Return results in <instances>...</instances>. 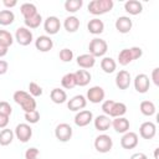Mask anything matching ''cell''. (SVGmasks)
<instances>
[{
  "label": "cell",
  "instance_id": "c3c4849f",
  "mask_svg": "<svg viewBox=\"0 0 159 159\" xmlns=\"http://www.w3.org/2000/svg\"><path fill=\"white\" fill-rule=\"evenodd\" d=\"M158 152H159V148H157L155 152H154V158H155V159H159V157H158Z\"/></svg>",
  "mask_w": 159,
  "mask_h": 159
},
{
  "label": "cell",
  "instance_id": "ee69618b",
  "mask_svg": "<svg viewBox=\"0 0 159 159\" xmlns=\"http://www.w3.org/2000/svg\"><path fill=\"white\" fill-rule=\"evenodd\" d=\"M7 68H9V63L4 60H0V75H5L7 72Z\"/></svg>",
  "mask_w": 159,
  "mask_h": 159
},
{
  "label": "cell",
  "instance_id": "4fadbf2b",
  "mask_svg": "<svg viewBox=\"0 0 159 159\" xmlns=\"http://www.w3.org/2000/svg\"><path fill=\"white\" fill-rule=\"evenodd\" d=\"M43 29L48 35H55L61 29V22L57 16H48L43 22Z\"/></svg>",
  "mask_w": 159,
  "mask_h": 159
},
{
  "label": "cell",
  "instance_id": "d6986e66",
  "mask_svg": "<svg viewBox=\"0 0 159 159\" xmlns=\"http://www.w3.org/2000/svg\"><path fill=\"white\" fill-rule=\"evenodd\" d=\"M114 25H116V29L118 30V32H120V34H128L132 30L133 22L130 20V17H128V16H119L116 20V24Z\"/></svg>",
  "mask_w": 159,
  "mask_h": 159
},
{
  "label": "cell",
  "instance_id": "8d00e7d4",
  "mask_svg": "<svg viewBox=\"0 0 159 159\" xmlns=\"http://www.w3.org/2000/svg\"><path fill=\"white\" fill-rule=\"evenodd\" d=\"M25 119L30 124H35V123H37L40 120V112L37 109L31 111V112H26L25 113Z\"/></svg>",
  "mask_w": 159,
  "mask_h": 159
},
{
  "label": "cell",
  "instance_id": "ba28073f",
  "mask_svg": "<svg viewBox=\"0 0 159 159\" xmlns=\"http://www.w3.org/2000/svg\"><path fill=\"white\" fill-rule=\"evenodd\" d=\"M14 134L21 143H26L32 137V128L27 123H20L16 125Z\"/></svg>",
  "mask_w": 159,
  "mask_h": 159
},
{
  "label": "cell",
  "instance_id": "52a82bcc",
  "mask_svg": "<svg viewBox=\"0 0 159 159\" xmlns=\"http://www.w3.org/2000/svg\"><path fill=\"white\" fill-rule=\"evenodd\" d=\"M15 40L17 41L19 45L21 46H27L32 42L34 40V35L30 31V29L22 26V27H17L16 32H15Z\"/></svg>",
  "mask_w": 159,
  "mask_h": 159
},
{
  "label": "cell",
  "instance_id": "9a60e30c",
  "mask_svg": "<svg viewBox=\"0 0 159 159\" xmlns=\"http://www.w3.org/2000/svg\"><path fill=\"white\" fill-rule=\"evenodd\" d=\"M120 145L124 149H133L138 145V134L134 132H127L120 139Z\"/></svg>",
  "mask_w": 159,
  "mask_h": 159
},
{
  "label": "cell",
  "instance_id": "7a4b0ae2",
  "mask_svg": "<svg viewBox=\"0 0 159 159\" xmlns=\"http://www.w3.org/2000/svg\"><path fill=\"white\" fill-rule=\"evenodd\" d=\"M12 98H14V101L24 109L25 113L36 109V101H35V98H34L30 93H27V92H25V91H16V92L14 93Z\"/></svg>",
  "mask_w": 159,
  "mask_h": 159
},
{
  "label": "cell",
  "instance_id": "7402d4cb",
  "mask_svg": "<svg viewBox=\"0 0 159 159\" xmlns=\"http://www.w3.org/2000/svg\"><path fill=\"white\" fill-rule=\"evenodd\" d=\"M75 78H76V84L80 87H84L91 82V73L87 70H78L75 72Z\"/></svg>",
  "mask_w": 159,
  "mask_h": 159
},
{
  "label": "cell",
  "instance_id": "603a6c76",
  "mask_svg": "<svg viewBox=\"0 0 159 159\" xmlns=\"http://www.w3.org/2000/svg\"><path fill=\"white\" fill-rule=\"evenodd\" d=\"M94 63H96V58L89 53H83V55H80L77 57V65L83 70L93 67Z\"/></svg>",
  "mask_w": 159,
  "mask_h": 159
},
{
  "label": "cell",
  "instance_id": "d4e9b609",
  "mask_svg": "<svg viewBox=\"0 0 159 159\" xmlns=\"http://www.w3.org/2000/svg\"><path fill=\"white\" fill-rule=\"evenodd\" d=\"M87 30H88L91 34H93V35H99V34H102L103 30H104V24H103L102 20L94 17V19H92V20L88 21V24H87Z\"/></svg>",
  "mask_w": 159,
  "mask_h": 159
},
{
  "label": "cell",
  "instance_id": "8fae6325",
  "mask_svg": "<svg viewBox=\"0 0 159 159\" xmlns=\"http://www.w3.org/2000/svg\"><path fill=\"white\" fill-rule=\"evenodd\" d=\"M104 89L101 86H93L87 91V98L91 103H101L104 99Z\"/></svg>",
  "mask_w": 159,
  "mask_h": 159
},
{
  "label": "cell",
  "instance_id": "f546056e",
  "mask_svg": "<svg viewBox=\"0 0 159 159\" xmlns=\"http://www.w3.org/2000/svg\"><path fill=\"white\" fill-rule=\"evenodd\" d=\"M139 109L142 112V114L147 116V117H150L153 114H155V104L152 102V101H143L140 102V106H139Z\"/></svg>",
  "mask_w": 159,
  "mask_h": 159
},
{
  "label": "cell",
  "instance_id": "2e32d148",
  "mask_svg": "<svg viewBox=\"0 0 159 159\" xmlns=\"http://www.w3.org/2000/svg\"><path fill=\"white\" fill-rule=\"evenodd\" d=\"M35 47L41 52H47L53 47V41L47 35H41L35 40Z\"/></svg>",
  "mask_w": 159,
  "mask_h": 159
},
{
  "label": "cell",
  "instance_id": "484cf974",
  "mask_svg": "<svg viewBox=\"0 0 159 159\" xmlns=\"http://www.w3.org/2000/svg\"><path fill=\"white\" fill-rule=\"evenodd\" d=\"M50 98L56 104H62L67 99V93L61 88H53L50 93Z\"/></svg>",
  "mask_w": 159,
  "mask_h": 159
},
{
  "label": "cell",
  "instance_id": "5b68a950",
  "mask_svg": "<svg viewBox=\"0 0 159 159\" xmlns=\"http://www.w3.org/2000/svg\"><path fill=\"white\" fill-rule=\"evenodd\" d=\"M88 50H89V55H92L94 58L96 57H101L103 56L107 50H108V45L103 39H98L94 37L91 40L89 45H88Z\"/></svg>",
  "mask_w": 159,
  "mask_h": 159
},
{
  "label": "cell",
  "instance_id": "6da1fadb",
  "mask_svg": "<svg viewBox=\"0 0 159 159\" xmlns=\"http://www.w3.org/2000/svg\"><path fill=\"white\" fill-rule=\"evenodd\" d=\"M102 111L106 116L118 118L123 117L127 112V106L122 102H116L113 99H107L102 103Z\"/></svg>",
  "mask_w": 159,
  "mask_h": 159
},
{
  "label": "cell",
  "instance_id": "4dcf8cb0",
  "mask_svg": "<svg viewBox=\"0 0 159 159\" xmlns=\"http://www.w3.org/2000/svg\"><path fill=\"white\" fill-rule=\"evenodd\" d=\"M14 132L11 129H7V128H4L1 132H0V145L2 147H6L9 144H11L12 139H14Z\"/></svg>",
  "mask_w": 159,
  "mask_h": 159
},
{
  "label": "cell",
  "instance_id": "3957f363",
  "mask_svg": "<svg viewBox=\"0 0 159 159\" xmlns=\"http://www.w3.org/2000/svg\"><path fill=\"white\" fill-rule=\"evenodd\" d=\"M142 55H143V51H142L140 47L134 46V47H130V48H123L118 53V62L122 66H127L132 61L142 57Z\"/></svg>",
  "mask_w": 159,
  "mask_h": 159
},
{
  "label": "cell",
  "instance_id": "74e56055",
  "mask_svg": "<svg viewBox=\"0 0 159 159\" xmlns=\"http://www.w3.org/2000/svg\"><path fill=\"white\" fill-rule=\"evenodd\" d=\"M58 56H60V60H61L62 62H71L72 58H73V52H72V50H70V48H62V50L60 51Z\"/></svg>",
  "mask_w": 159,
  "mask_h": 159
},
{
  "label": "cell",
  "instance_id": "5bb4252c",
  "mask_svg": "<svg viewBox=\"0 0 159 159\" xmlns=\"http://www.w3.org/2000/svg\"><path fill=\"white\" fill-rule=\"evenodd\" d=\"M93 120V113L88 109H82L75 116V124L77 127H86Z\"/></svg>",
  "mask_w": 159,
  "mask_h": 159
},
{
  "label": "cell",
  "instance_id": "30bf717a",
  "mask_svg": "<svg viewBox=\"0 0 159 159\" xmlns=\"http://www.w3.org/2000/svg\"><path fill=\"white\" fill-rule=\"evenodd\" d=\"M150 86V80L145 73H139L134 78V88L139 93H145L148 92Z\"/></svg>",
  "mask_w": 159,
  "mask_h": 159
},
{
  "label": "cell",
  "instance_id": "277c9868",
  "mask_svg": "<svg viewBox=\"0 0 159 159\" xmlns=\"http://www.w3.org/2000/svg\"><path fill=\"white\" fill-rule=\"evenodd\" d=\"M113 0H92L88 4V12L92 15H102L113 9Z\"/></svg>",
  "mask_w": 159,
  "mask_h": 159
},
{
  "label": "cell",
  "instance_id": "836d02e7",
  "mask_svg": "<svg viewBox=\"0 0 159 159\" xmlns=\"http://www.w3.org/2000/svg\"><path fill=\"white\" fill-rule=\"evenodd\" d=\"M24 21H25V27H27V29H37L42 22V16L37 12L36 15H34V16H31L29 19H25Z\"/></svg>",
  "mask_w": 159,
  "mask_h": 159
},
{
  "label": "cell",
  "instance_id": "1f68e13d",
  "mask_svg": "<svg viewBox=\"0 0 159 159\" xmlns=\"http://www.w3.org/2000/svg\"><path fill=\"white\" fill-rule=\"evenodd\" d=\"M15 20V15L11 10H0V25L7 26L11 25Z\"/></svg>",
  "mask_w": 159,
  "mask_h": 159
},
{
  "label": "cell",
  "instance_id": "ac0fdd59",
  "mask_svg": "<svg viewBox=\"0 0 159 159\" xmlns=\"http://www.w3.org/2000/svg\"><path fill=\"white\" fill-rule=\"evenodd\" d=\"M116 86L119 89H127L130 86V73L125 70H120L116 75Z\"/></svg>",
  "mask_w": 159,
  "mask_h": 159
},
{
  "label": "cell",
  "instance_id": "83f0119b",
  "mask_svg": "<svg viewBox=\"0 0 159 159\" xmlns=\"http://www.w3.org/2000/svg\"><path fill=\"white\" fill-rule=\"evenodd\" d=\"M101 68L106 73H112L117 68V62L112 57H103L101 61Z\"/></svg>",
  "mask_w": 159,
  "mask_h": 159
},
{
  "label": "cell",
  "instance_id": "e575fe53",
  "mask_svg": "<svg viewBox=\"0 0 159 159\" xmlns=\"http://www.w3.org/2000/svg\"><path fill=\"white\" fill-rule=\"evenodd\" d=\"M12 42H14L12 35L6 30H0V46L9 48V46H11Z\"/></svg>",
  "mask_w": 159,
  "mask_h": 159
},
{
  "label": "cell",
  "instance_id": "d590c367",
  "mask_svg": "<svg viewBox=\"0 0 159 159\" xmlns=\"http://www.w3.org/2000/svg\"><path fill=\"white\" fill-rule=\"evenodd\" d=\"M82 5H83L82 0H67L65 2V9L68 12H76L82 7Z\"/></svg>",
  "mask_w": 159,
  "mask_h": 159
},
{
  "label": "cell",
  "instance_id": "8992f818",
  "mask_svg": "<svg viewBox=\"0 0 159 159\" xmlns=\"http://www.w3.org/2000/svg\"><path fill=\"white\" fill-rule=\"evenodd\" d=\"M113 147V140L107 134H99L94 139V148L99 153H108Z\"/></svg>",
  "mask_w": 159,
  "mask_h": 159
},
{
  "label": "cell",
  "instance_id": "7dc6e473",
  "mask_svg": "<svg viewBox=\"0 0 159 159\" xmlns=\"http://www.w3.org/2000/svg\"><path fill=\"white\" fill-rule=\"evenodd\" d=\"M6 53H7V48H6V47L0 46V57H4Z\"/></svg>",
  "mask_w": 159,
  "mask_h": 159
},
{
  "label": "cell",
  "instance_id": "ffe728a7",
  "mask_svg": "<svg viewBox=\"0 0 159 159\" xmlns=\"http://www.w3.org/2000/svg\"><path fill=\"white\" fill-rule=\"evenodd\" d=\"M93 123H94V128L97 130H101V132H104L107 129H109V127L112 125V120L109 119L108 116L106 114H99L94 119H93Z\"/></svg>",
  "mask_w": 159,
  "mask_h": 159
},
{
  "label": "cell",
  "instance_id": "f35d334b",
  "mask_svg": "<svg viewBox=\"0 0 159 159\" xmlns=\"http://www.w3.org/2000/svg\"><path fill=\"white\" fill-rule=\"evenodd\" d=\"M29 92L32 97H40L42 94V88L36 82H30L29 83Z\"/></svg>",
  "mask_w": 159,
  "mask_h": 159
},
{
  "label": "cell",
  "instance_id": "f6af8a7d",
  "mask_svg": "<svg viewBox=\"0 0 159 159\" xmlns=\"http://www.w3.org/2000/svg\"><path fill=\"white\" fill-rule=\"evenodd\" d=\"M2 4H4V6H6L7 10H9V9L16 6V5H17V1H16V0H2Z\"/></svg>",
  "mask_w": 159,
  "mask_h": 159
},
{
  "label": "cell",
  "instance_id": "d6a6232c",
  "mask_svg": "<svg viewBox=\"0 0 159 159\" xmlns=\"http://www.w3.org/2000/svg\"><path fill=\"white\" fill-rule=\"evenodd\" d=\"M61 84H62V87L66 88V89H72L73 87H76L77 84H76L75 73H72V72L66 73V75L62 77V80H61Z\"/></svg>",
  "mask_w": 159,
  "mask_h": 159
},
{
  "label": "cell",
  "instance_id": "bcb514c9",
  "mask_svg": "<svg viewBox=\"0 0 159 159\" xmlns=\"http://www.w3.org/2000/svg\"><path fill=\"white\" fill-rule=\"evenodd\" d=\"M129 159H148V157L144 154V153H134V154H132V157L129 158Z\"/></svg>",
  "mask_w": 159,
  "mask_h": 159
},
{
  "label": "cell",
  "instance_id": "60d3db41",
  "mask_svg": "<svg viewBox=\"0 0 159 159\" xmlns=\"http://www.w3.org/2000/svg\"><path fill=\"white\" fill-rule=\"evenodd\" d=\"M39 155H40V152L37 148L32 147V148H29L26 152H25V159H39Z\"/></svg>",
  "mask_w": 159,
  "mask_h": 159
},
{
  "label": "cell",
  "instance_id": "ab89813d",
  "mask_svg": "<svg viewBox=\"0 0 159 159\" xmlns=\"http://www.w3.org/2000/svg\"><path fill=\"white\" fill-rule=\"evenodd\" d=\"M11 113H12V108H11L10 103L6 101H1L0 102V114H5V116L10 117Z\"/></svg>",
  "mask_w": 159,
  "mask_h": 159
},
{
  "label": "cell",
  "instance_id": "f1b7e54d",
  "mask_svg": "<svg viewBox=\"0 0 159 159\" xmlns=\"http://www.w3.org/2000/svg\"><path fill=\"white\" fill-rule=\"evenodd\" d=\"M20 11H21L24 19H29V17H31V16H34V15L37 14L36 6L34 4H31V2H24L20 6Z\"/></svg>",
  "mask_w": 159,
  "mask_h": 159
},
{
  "label": "cell",
  "instance_id": "cb8c5ba5",
  "mask_svg": "<svg viewBox=\"0 0 159 159\" xmlns=\"http://www.w3.org/2000/svg\"><path fill=\"white\" fill-rule=\"evenodd\" d=\"M124 10L129 15H138L143 11V5L138 0H128L124 4Z\"/></svg>",
  "mask_w": 159,
  "mask_h": 159
},
{
  "label": "cell",
  "instance_id": "9c48e42d",
  "mask_svg": "<svg viewBox=\"0 0 159 159\" xmlns=\"http://www.w3.org/2000/svg\"><path fill=\"white\" fill-rule=\"evenodd\" d=\"M55 137L60 142H68L72 138V127L67 123H60L55 128Z\"/></svg>",
  "mask_w": 159,
  "mask_h": 159
},
{
  "label": "cell",
  "instance_id": "b9f144b4",
  "mask_svg": "<svg viewBox=\"0 0 159 159\" xmlns=\"http://www.w3.org/2000/svg\"><path fill=\"white\" fill-rule=\"evenodd\" d=\"M152 80H153V82H154L155 86H159V68L158 67H155L153 70V72H152Z\"/></svg>",
  "mask_w": 159,
  "mask_h": 159
},
{
  "label": "cell",
  "instance_id": "7c38bea8",
  "mask_svg": "<svg viewBox=\"0 0 159 159\" xmlns=\"http://www.w3.org/2000/svg\"><path fill=\"white\" fill-rule=\"evenodd\" d=\"M86 104H87L86 97L82 96V94H77V96H73L67 102V108L72 112H80L86 107Z\"/></svg>",
  "mask_w": 159,
  "mask_h": 159
},
{
  "label": "cell",
  "instance_id": "44dd1931",
  "mask_svg": "<svg viewBox=\"0 0 159 159\" xmlns=\"http://www.w3.org/2000/svg\"><path fill=\"white\" fill-rule=\"evenodd\" d=\"M112 127L114 128V130L117 133H127L129 130V127H130V123L127 118L124 117H118V118H114L113 122H112Z\"/></svg>",
  "mask_w": 159,
  "mask_h": 159
},
{
  "label": "cell",
  "instance_id": "4316f807",
  "mask_svg": "<svg viewBox=\"0 0 159 159\" xmlns=\"http://www.w3.org/2000/svg\"><path fill=\"white\" fill-rule=\"evenodd\" d=\"M63 26H65L67 32H76L80 27V20L76 16H68L65 19Z\"/></svg>",
  "mask_w": 159,
  "mask_h": 159
},
{
  "label": "cell",
  "instance_id": "7bdbcfd3",
  "mask_svg": "<svg viewBox=\"0 0 159 159\" xmlns=\"http://www.w3.org/2000/svg\"><path fill=\"white\" fill-rule=\"evenodd\" d=\"M9 116H5V114H0V128L4 129L6 128V125L9 124Z\"/></svg>",
  "mask_w": 159,
  "mask_h": 159
},
{
  "label": "cell",
  "instance_id": "e0dca14e",
  "mask_svg": "<svg viewBox=\"0 0 159 159\" xmlns=\"http://www.w3.org/2000/svg\"><path fill=\"white\" fill-rule=\"evenodd\" d=\"M157 127L153 122H144L139 127V134L143 139H152L155 137Z\"/></svg>",
  "mask_w": 159,
  "mask_h": 159
}]
</instances>
